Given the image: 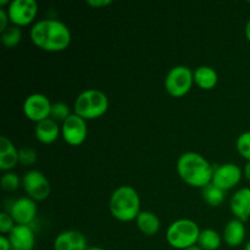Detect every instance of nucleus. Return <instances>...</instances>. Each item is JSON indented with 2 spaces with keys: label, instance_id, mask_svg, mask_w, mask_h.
<instances>
[{
  "label": "nucleus",
  "instance_id": "obj_1",
  "mask_svg": "<svg viewBox=\"0 0 250 250\" xmlns=\"http://www.w3.org/2000/svg\"><path fill=\"white\" fill-rule=\"evenodd\" d=\"M71 38L70 28L59 20H39L31 28V39L34 45L49 53H58L67 49Z\"/></svg>",
  "mask_w": 250,
  "mask_h": 250
},
{
  "label": "nucleus",
  "instance_id": "obj_2",
  "mask_svg": "<svg viewBox=\"0 0 250 250\" xmlns=\"http://www.w3.org/2000/svg\"><path fill=\"white\" fill-rule=\"evenodd\" d=\"M215 167L200 154L188 151L177 161V172L183 182L190 187L204 188L212 181Z\"/></svg>",
  "mask_w": 250,
  "mask_h": 250
},
{
  "label": "nucleus",
  "instance_id": "obj_3",
  "mask_svg": "<svg viewBox=\"0 0 250 250\" xmlns=\"http://www.w3.org/2000/svg\"><path fill=\"white\" fill-rule=\"evenodd\" d=\"M109 209L112 216L121 222H129L141 214V198L131 186L116 188L109 200Z\"/></svg>",
  "mask_w": 250,
  "mask_h": 250
},
{
  "label": "nucleus",
  "instance_id": "obj_4",
  "mask_svg": "<svg viewBox=\"0 0 250 250\" xmlns=\"http://www.w3.org/2000/svg\"><path fill=\"white\" fill-rule=\"evenodd\" d=\"M109 109V98L104 92L98 89L83 90L76 98L73 111L80 117L87 120H95L106 114Z\"/></svg>",
  "mask_w": 250,
  "mask_h": 250
},
{
  "label": "nucleus",
  "instance_id": "obj_5",
  "mask_svg": "<svg viewBox=\"0 0 250 250\" xmlns=\"http://www.w3.org/2000/svg\"><path fill=\"white\" fill-rule=\"evenodd\" d=\"M200 229L193 220L180 219L173 221L166 231V241L172 248L186 250L198 244Z\"/></svg>",
  "mask_w": 250,
  "mask_h": 250
},
{
  "label": "nucleus",
  "instance_id": "obj_6",
  "mask_svg": "<svg viewBox=\"0 0 250 250\" xmlns=\"http://www.w3.org/2000/svg\"><path fill=\"white\" fill-rule=\"evenodd\" d=\"M194 83L193 71L183 65L175 66L167 72L165 78V89L171 97L182 98L187 94Z\"/></svg>",
  "mask_w": 250,
  "mask_h": 250
},
{
  "label": "nucleus",
  "instance_id": "obj_7",
  "mask_svg": "<svg viewBox=\"0 0 250 250\" xmlns=\"http://www.w3.org/2000/svg\"><path fill=\"white\" fill-rule=\"evenodd\" d=\"M22 185H23L26 194L34 202L45 200L50 194V182L38 170H31L24 173L23 178H22Z\"/></svg>",
  "mask_w": 250,
  "mask_h": 250
},
{
  "label": "nucleus",
  "instance_id": "obj_8",
  "mask_svg": "<svg viewBox=\"0 0 250 250\" xmlns=\"http://www.w3.org/2000/svg\"><path fill=\"white\" fill-rule=\"evenodd\" d=\"M10 21L17 27L32 23L38 14L36 0H12L7 7Z\"/></svg>",
  "mask_w": 250,
  "mask_h": 250
},
{
  "label": "nucleus",
  "instance_id": "obj_9",
  "mask_svg": "<svg viewBox=\"0 0 250 250\" xmlns=\"http://www.w3.org/2000/svg\"><path fill=\"white\" fill-rule=\"evenodd\" d=\"M51 102L46 95L41 93H34L28 95L23 103V114L31 121L38 122L43 121L50 117L51 114Z\"/></svg>",
  "mask_w": 250,
  "mask_h": 250
},
{
  "label": "nucleus",
  "instance_id": "obj_10",
  "mask_svg": "<svg viewBox=\"0 0 250 250\" xmlns=\"http://www.w3.org/2000/svg\"><path fill=\"white\" fill-rule=\"evenodd\" d=\"M88 134L87 121L73 112L61 126L63 141L72 146H78L85 141Z\"/></svg>",
  "mask_w": 250,
  "mask_h": 250
},
{
  "label": "nucleus",
  "instance_id": "obj_11",
  "mask_svg": "<svg viewBox=\"0 0 250 250\" xmlns=\"http://www.w3.org/2000/svg\"><path fill=\"white\" fill-rule=\"evenodd\" d=\"M242 180V170L233 163H226L217 166L214 170L211 183L221 188L222 190H229L236 187Z\"/></svg>",
  "mask_w": 250,
  "mask_h": 250
},
{
  "label": "nucleus",
  "instance_id": "obj_12",
  "mask_svg": "<svg viewBox=\"0 0 250 250\" xmlns=\"http://www.w3.org/2000/svg\"><path fill=\"white\" fill-rule=\"evenodd\" d=\"M37 211H38V208H37L36 202L28 197H22L12 203L9 214L11 215L16 225L29 226L36 219Z\"/></svg>",
  "mask_w": 250,
  "mask_h": 250
},
{
  "label": "nucleus",
  "instance_id": "obj_13",
  "mask_svg": "<svg viewBox=\"0 0 250 250\" xmlns=\"http://www.w3.org/2000/svg\"><path fill=\"white\" fill-rule=\"evenodd\" d=\"M88 248L84 234L75 229L61 232L54 241V250H87Z\"/></svg>",
  "mask_w": 250,
  "mask_h": 250
},
{
  "label": "nucleus",
  "instance_id": "obj_14",
  "mask_svg": "<svg viewBox=\"0 0 250 250\" xmlns=\"http://www.w3.org/2000/svg\"><path fill=\"white\" fill-rule=\"evenodd\" d=\"M12 250H32L36 244L33 229L27 225H16L9 234Z\"/></svg>",
  "mask_w": 250,
  "mask_h": 250
},
{
  "label": "nucleus",
  "instance_id": "obj_15",
  "mask_svg": "<svg viewBox=\"0 0 250 250\" xmlns=\"http://www.w3.org/2000/svg\"><path fill=\"white\" fill-rule=\"evenodd\" d=\"M229 209L234 219L248 221L250 217V188H241L231 198Z\"/></svg>",
  "mask_w": 250,
  "mask_h": 250
},
{
  "label": "nucleus",
  "instance_id": "obj_16",
  "mask_svg": "<svg viewBox=\"0 0 250 250\" xmlns=\"http://www.w3.org/2000/svg\"><path fill=\"white\" fill-rule=\"evenodd\" d=\"M19 164V149L7 137H0V170L9 172Z\"/></svg>",
  "mask_w": 250,
  "mask_h": 250
},
{
  "label": "nucleus",
  "instance_id": "obj_17",
  "mask_svg": "<svg viewBox=\"0 0 250 250\" xmlns=\"http://www.w3.org/2000/svg\"><path fill=\"white\" fill-rule=\"evenodd\" d=\"M61 133V127L59 124L54 121L53 119H46L43 121L38 122L34 128V134L36 138L43 144H51L59 138V134Z\"/></svg>",
  "mask_w": 250,
  "mask_h": 250
},
{
  "label": "nucleus",
  "instance_id": "obj_18",
  "mask_svg": "<svg viewBox=\"0 0 250 250\" xmlns=\"http://www.w3.org/2000/svg\"><path fill=\"white\" fill-rule=\"evenodd\" d=\"M224 239L229 247H238L246 239V226L244 222L233 219L226 225L224 229Z\"/></svg>",
  "mask_w": 250,
  "mask_h": 250
},
{
  "label": "nucleus",
  "instance_id": "obj_19",
  "mask_svg": "<svg viewBox=\"0 0 250 250\" xmlns=\"http://www.w3.org/2000/svg\"><path fill=\"white\" fill-rule=\"evenodd\" d=\"M137 227L146 236H155L160 231L161 222L158 215L151 211H141L136 219Z\"/></svg>",
  "mask_w": 250,
  "mask_h": 250
},
{
  "label": "nucleus",
  "instance_id": "obj_20",
  "mask_svg": "<svg viewBox=\"0 0 250 250\" xmlns=\"http://www.w3.org/2000/svg\"><path fill=\"white\" fill-rule=\"evenodd\" d=\"M194 76V83L199 88L204 90H210L216 87L219 76L217 72L210 66H199L193 72Z\"/></svg>",
  "mask_w": 250,
  "mask_h": 250
},
{
  "label": "nucleus",
  "instance_id": "obj_21",
  "mask_svg": "<svg viewBox=\"0 0 250 250\" xmlns=\"http://www.w3.org/2000/svg\"><path fill=\"white\" fill-rule=\"evenodd\" d=\"M198 246L203 250H217L221 246V236L215 229H203L200 231Z\"/></svg>",
  "mask_w": 250,
  "mask_h": 250
},
{
  "label": "nucleus",
  "instance_id": "obj_22",
  "mask_svg": "<svg viewBox=\"0 0 250 250\" xmlns=\"http://www.w3.org/2000/svg\"><path fill=\"white\" fill-rule=\"evenodd\" d=\"M203 199L210 205V207H220L225 200V190L215 186L214 183H210L207 187L202 189Z\"/></svg>",
  "mask_w": 250,
  "mask_h": 250
},
{
  "label": "nucleus",
  "instance_id": "obj_23",
  "mask_svg": "<svg viewBox=\"0 0 250 250\" xmlns=\"http://www.w3.org/2000/svg\"><path fill=\"white\" fill-rule=\"evenodd\" d=\"M22 32L20 27L9 26L4 32H1V42L6 48H14L21 42Z\"/></svg>",
  "mask_w": 250,
  "mask_h": 250
},
{
  "label": "nucleus",
  "instance_id": "obj_24",
  "mask_svg": "<svg viewBox=\"0 0 250 250\" xmlns=\"http://www.w3.org/2000/svg\"><path fill=\"white\" fill-rule=\"evenodd\" d=\"M71 111L70 107L66 103L62 102H56L54 103L53 106H51V114H50V119H53L54 121L59 122H65L68 117L71 116Z\"/></svg>",
  "mask_w": 250,
  "mask_h": 250
},
{
  "label": "nucleus",
  "instance_id": "obj_25",
  "mask_svg": "<svg viewBox=\"0 0 250 250\" xmlns=\"http://www.w3.org/2000/svg\"><path fill=\"white\" fill-rule=\"evenodd\" d=\"M0 185H1V188L5 192H14V190H16L19 188L20 177L15 172L9 171V172H5L1 176Z\"/></svg>",
  "mask_w": 250,
  "mask_h": 250
},
{
  "label": "nucleus",
  "instance_id": "obj_26",
  "mask_svg": "<svg viewBox=\"0 0 250 250\" xmlns=\"http://www.w3.org/2000/svg\"><path fill=\"white\" fill-rule=\"evenodd\" d=\"M236 146L238 153L246 159L247 161H250V131L244 132L237 138Z\"/></svg>",
  "mask_w": 250,
  "mask_h": 250
},
{
  "label": "nucleus",
  "instance_id": "obj_27",
  "mask_svg": "<svg viewBox=\"0 0 250 250\" xmlns=\"http://www.w3.org/2000/svg\"><path fill=\"white\" fill-rule=\"evenodd\" d=\"M37 161V151L29 146H23L19 150V163L23 166H31Z\"/></svg>",
  "mask_w": 250,
  "mask_h": 250
},
{
  "label": "nucleus",
  "instance_id": "obj_28",
  "mask_svg": "<svg viewBox=\"0 0 250 250\" xmlns=\"http://www.w3.org/2000/svg\"><path fill=\"white\" fill-rule=\"evenodd\" d=\"M15 226L16 225H15V221L11 217V215L7 214V212H1L0 214V232L2 234L10 233Z\"/></svg>",
  "mask_w": 250,
  "mask_h": 250
},
{
  "label": "nucleus",
  "instance_id": "obj_29",
  "mask_svg": "<svg viewBox=\"0 0 250 250\" xmlns=\"http://www.w3.org/2000/svg\"><path fill=\"white\" fill-rule=\"evenodd\" d=\"M10 17L7 10L0 9V32H4L9 27Z\"/></svg>",
  "mask_w": 250,
  "mask_h": 250
},
{
  "label": "nucleus",
  "instance_id": "obj_30",
  "mask_svg": "<svg viewBox=\"0 0 250 250\" xmlns=\"http://www.w3.org/2000/svg\"><path fill=\"white\" fill-rule=\"evenodd\" d=\"M87 4L93 7H104L112 4V0H87Z\"/></svg>",
  "mask_w": 250,
  "mask_h": 250
},
{
  "label": "nucleus",
  "instance_id": "obj_31",
  "mask_svg": "<svg viewBox=\"0 0 250 250\" xmlns=\"http://www.w3.org/2000/svg\"><path fill=\"white\" fill-rule=\"evenodd\" d=\"M0 250H12L11 242H10L9 237L4 236V234L0 237Z\"/></svg>",
  "mask_w": 250,
  "mask_h": 250
},
{
  "label": "nucleus",
  "instance_id": "obj_32",
  "mask_svg": "<svg viewBox=\"0 0 250 250\" xmlns=\"http://www.w3.org/2000/svg\"><path fill=\"white\" fill-rule=\"evenodd\" d=\"M244 176L248 181H250V161H247L246 166H244Z\"/></svg>",
  "mask_w": 250,
  "mask_h": 250
},
{
  "label": "nucleus",
  "instance_id": "obj_33",
  "mask_svg": "<svg viewBox=\"0 0 250 250\" xmlns=\"http://www.w3.org/2000/svg\"><path fill=\"white\" fill-rule=\"evenodd\" d=\"M246 37H247V39L250 42V19L248 20V22H247V24H246Z\"/></svg>",
  "mask_w": 250,
  "mask_h": 250
},
{
  "label": "nucleus",
  "instance_id": "obj_34",
  "mask_svg": "<svg viewBox=\"0 0 250 250\" xmlns=\"http://www.w3.org/2000/svg\"><path fill=\"white\" fill-rule=\"evenodd\" d=\"M5 5H10L9 0H0V9H4Z\"/></svg>",
  "mask_w": 250,
  "mask_h": 250
},
{
  "label": "nucleus",
  "instance_id": "obj_35",
  "mask_svg": "<svg viewBox=\"0 0 250 250\" xmlns=\"http://www.w3.org/2000/svg\"><path fill=\"white\" fill-rule=\"evenodd\" d=\"M186 250H203L202 248H200L199 246H194V247H190V248L186 249Z\"/></svg>",
  "mask_w": 250,
  "mask_h": 250
},
{
  "label": "nucleus",
  "instance_id": "obj_36",
  "mask_svg": "<svg viewBox=\"0 0 250 250\" xmlns=\"http://www.w3.org/2000/svg\"><path fill=\"white\" fill-rule=\"evenodd\" d=\"M87 250H106L104 248H98V247H89Z\"/></svg>",
  "mask_w": 250,
  "mask_h": 250
},
{
  "label": "nucleus",
  "instance_id": "obj_37",
  "mask_svg": "<svg viewBox=\"0 0 250 250\" xmlns=\"http://www.w3.org/2000/svg\"><path fill=\"white\" fill-rule=\"evenodd\" d=\"M244 250H250V241L246 244V248H244Z\"/></svg>",
  "mask_w": 250,
  "mask_h": 250
}]
</instances>
